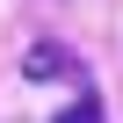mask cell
Masks as SVG:
<instances>
[{"mask_svg": "<svg viewBox=\"0 0 123 123\" xmlns=\"http://www.w3.org/2000/svg\"><path fill=\"white\" fill-rule=\"evenodd\" d=\"M22 73H29V80H51V73H73V51H65V43H29Z\"/></svg>", "mask_w": 123, "mask_h": 123, "instance_id": "1", "label": "cell"}, {"mask_svg": "<svg viewBox=\"0 0 123 123\" xmlns=\"http://www.w3.org/2000/svg\"><path fill=\"white\" fill-rule=\"evenodd\" d=\"M51 123H101V101H94V94H80V101H73V109H58V116H51Z\"/></svg>", "mask_w": 123, "mask_h": 123, "instance_id": "2", "label": "cell"}]
</instances>
